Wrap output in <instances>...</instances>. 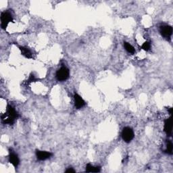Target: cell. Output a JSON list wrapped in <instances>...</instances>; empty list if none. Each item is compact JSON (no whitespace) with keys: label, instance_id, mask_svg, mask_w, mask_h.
Here are the masks:
<instances>
[{"label":"cell","instance_id":"obj_16","mask_svg":"<svg viewBox=\"0 0 173 173\" xmlns=\"http://www.w3.org/2000/svg\"><path fill=\"white\" fill-rule=\"evenodd\" d=\"M28 81H29V82H34V81H36V79H35V78L34 77V76H32V75H31V77L29 78Z\"/></svg>","mask_w":173,"mask_h":173},{"label":"cell","instance_id":"obj_3","mask_svg":"<svg viewBox=\"0 0 173 173\" xmlns=\"http://www.w3.org/2000/svg\"><path fill=\"white\" fill-rule=\"evenodd\" d=\"M70 72L66 67H62L56 72V78L59 81H64L69 78Z\"/></svg>","mask_w":173,"mask_h":173},{"label":"cell","instance_id":"obj_13","mask_svg":"<svg viewBox=\"0 0 173 173\" xmlns=\"http://www.w3.org/2000/svg\"><path fill=\"white\" fill-rule=\"evenodd\" d=\"M172 150H173V146H172V143L171 141H169L167 143L166 145V150H165V152L167 153H169L170 155L172 154Z\"/></svg>","mask_w":173,"mask_h":173},{"label":"cell","instance_id":"obj_12","mask_svg":"<svg viewBox=\"0 0 173 173\" xmlns=\"http://www.w3.org/2000/svg\"><path fill=\"white\" fill-rule=\"evenodd\" d=\"M124 47H125V50L127 51L129 53H132V54H133V53L135 52V48H134L133 46L130 44V43H128L127 42H125L124 43Z\"/></svg>","mask_w":173,"mask_h":173},{"label":"cell","instance_id":"obj_7","mask_svg":"<svg viewBox=\"0 0 173 173\" xmlns=\"http://www.w3.org/2000/svg\"><path fill=\"white\" fill-rule=\"evenodd\" d=\"M36 155L38 160H45L50 158L52 155V153L46 151H41V150H36Z\"/></svg>","mask_w":173,"mask_h":173},{"label":"cell","instance_id":"obj_2","mask_svg":"<svg viewBox=\"0 0 173 173\" xmlns=\"http://www.w3.org/2000/svg\"><path fill=\"white\" fill-rule=\"evenodd\" d=\"M135 137L133 129L130 127H125L122 131V138L126 143H130Z\"/></svg>","mask_w":173,"mask_h":173},{"label":"cell","instance_id":"obj_1","mask_svg":"<svg viewBox=\"0 0 173 173\" xmlns=\"http://www.w3.org/2000/svg\"><path fill=\"white\" fill-rule=\"evenodd\" d=\"M17 118H18V114L15 109L10 106H8L6 112L1 116L2 120L5 123L10 124V125L14 123Z\"/></svg>","mask_w":173,"mask_h":173},{"label":"cell","instance_id":"obj_5","mask_svg":"<svg viewBox=\"0 0 173 173\" xmlns=\"http://www.w3.org/2000/svg\"><path fill=\"white\" fill-rule=\"evenodd\" d=\"M160 33L166 39L170 38L172 34V28L169 25H164L160 27Z\"/></svg>","mask_w":173,"mask_h":173},{"label":"cell","instance_id":"obj_14","mask_svg":"<svg viewBox=\"0 0 173 173\" xmlns=\"http://www.w3.org/2000/svg\"><path fill=\"white\" fill-rule=\"evenodd\" d=\"M141 48H142V50L147 52V51H149L151 48L150 43L149 42H147V41H145V43H143L142 46H141Z\"/></svg>","mask_w":173,"mask_h":173},{"label":"cell","instance_id":"obj_6","mask_svg":"<svg viewBox=\"0 0 173 173\" xmlns=\"http://www.w3.org/2000/svg\"><path fill=\"white\" fill-rule=\"evenodd\" d=\"M172 116H170L164 122V132L166 134L167 136H171L172 135Z\"/></svg>","mask_w":173,"mask_h":173},{"label":"cell","instance_id":"obj_9","mask_svg":"<svg viewBox=\"0 0 173 173\" xmlns=\"http://www.w3.org/2000/svg\"><path fill=\"white\" fill-rule=\"evenodd\" d=\"M9 162L14 166V167H17L19 164V158L18 155L14 153H10L9 155Z\"/></svg>","mask_w":173,"mask_h":173},{"label":"cell","instance_id":"obj_17","mask_svg":"<svg viewBox=\"0 0 173 173\" xmlns=\"http://www.w3.org/2000/svg\"><path fill=\"white\" fill-rule=\"evenodd\" d=\"M169 113H170V114H172V108H170V109H169Z\"/></svg>","mask_w":173,"mask_h":173},{"label":"cell","instance_id":"obj_15","mask_svg":"<svg viewBox=\"0 0 173 173\" xmlns=\"http://www.w3.org/2000/svg\"><path fill=\"white\" fill-rule=\"evenodd\" d=\"M66 172H68V173H70V172H75V170L74 169H72V168H69V169H67L66 170Z\"/></svg>","mask_w":173,"mask_h":173},{"label":"cell","instance_id":"obj_8","mask_svg":"<svg viewBox=\"0 0 173 173\" xmlns=\"http://www.w3.org/2000/svg\"><path fill=\"white\" fill-rule=\"evenodd\" d=\"M74 106L77 109H80L83 107L85 105V102L84 99L79 96V94L75 93L74 96Z\"/></svg>","mask_w":173,"mask_h":173},{"label":"cell","instance_id":"obj_4","mask_svg":"<svg viewBox=\"0 0 173 173\" xmlns=\"http://www.w3.org/2000/svg\"><path fill=\"white\" fill-rule=\"evenodd\" d=\"M13 18L10 14L8 12H2L1 14V26L3 29H6L8 24L12 21Z\"/></svg>","mask_w":173,"mask_h":173},{"label":"cell","instance_id":"obj_11","mask_svg":"<svg viewBox=\"0 0 173 173\" xmlns=\"http://www.w3.org/2000/svg\"><path fill=\"white\" fill-rule=\"evenodd\" d=\"M86 172H100V168L99 166H94L90 164H88L86 166Z\"/></svg>","mask_w":173,"mask_h":173},{"label":"cell","instance_id":"obj_10","mask_svg":"<svg viewBox=\"0 0 173 173\" xmlns=\"http://www.w3.org/2000/svg\"><path fill=\"white\" fill-rule=\"evenodd\" d=\"M19 48H20L22 55H23L24 57L28 58V59H31V58H33V53L28 48L24 47H20Z\"/></svg>","mask_w":173,"mask_h":173}]
</instances>
